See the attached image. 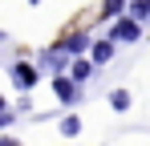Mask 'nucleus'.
I'll return each instance as SVG.
<instances>
[{
  "instance_id": "nucleus-1",
  "label": "nucleus",
  "mask_w": 150,
  "mask_h": 146,
  "mask_svg": "<svg viewBox=\"0 0 150 146\" xmlns=\"http://www.w3.org/2000/svg\"><path fill=\"white\" fill-rule=\"evenodd\" d=\"M12 81H16V89H33L37 85V69L33 65H16L12 69Z\"/></svg>"
},
{
  "instance_id": "nucleus-2",
  "label": "nucleus",
  "mask_w": 150,
  "mask_h": 146,
  "mask_svg": "<svg viewBox=\"0 0 150 146\" xmlns=\"http://www.w3.org/2000/svg\"><path fill=\"white\" fill-rule=\"evenodd\" d=\"M114 41H138V21H118L114 24Z\"/></svg>"
},
{
  "instance_id": "nucleus-3",
  "label": "nucleus",
  "mask_w": 150,
  "mask_h": 146,
  "mask_svg": "<svg viewBox=\"0 0 150 146\" xmlns=\"http://www.w3.org/2000/svg\"><path fill=\"white\" fill-rule=\"evenodd\" d=\"M53 89H57L61 101H73V97H77V85L69 81V77H57V81H53Z\"/></svg>"
},
{
  "instance_id": "nucleus-4",
  "label": "nucleus",
  "mask_w": 150,
  "mask_h": 146,
  "mask_svg": "<svg viewBox=\"0 0 150 146\" xmlns=\"http://www.w3.org/2000/svg\"><path fill=\"white\" fill-rule=\"evenodd\" d=\"M110 57H114V45H110V41H98V45H93V65H105Z\"/></svg>"
},
{
  "instance_id": "nucleus-5",
  "label": "nucleus",
  "mask_w": 150,
  "mask_h": 146,
  "mask_svg": "<svg viewBox=\"0 0 150 146\" xmlns=\"http://www.w3.org/2000/svg\"><path fill=\"white\" fill-rule=\"evenodd\" d=\"M142 16H150V0H134L130 4V21H142Z\"/></svg>"
},
{
  "instance_id": "nucleus-6",
  "label": "nucleus",
  "mask_w": 150,
  "mask_h": 146,
  "mask_svg": "<svg viewBox=\"0 0 150 146\" xmlns=\"http://www.w3.org/2000/svg\"><path fill=\"white\" fill-rule=\"evenodd\" d=\"M85 45H89V41L77 33V37H69V41H65V53H85Z\"/></svg>"
},
{
  "instance_id": "nucleus-7",
  "label": "nucleus",
  "mask_w": 150,
  "mask_h": 146,
  "mask_svg": "<svg viewBox=\"0 0 150 146\" xmlns=\"http://www.w3.org/2000/svg\"><path fill=\"white\" fill-rule=\"evenodd\" d=\"M110 106H114V110H126V106H130V94H126V89H114V94H110Z\"/></svg>"
},
{
  "instance_id": "nucleus-8",
  "label": "nucleus",
  "mask_w": 150,
  "mask_h": 146,
  "mask_svg": "<svg viewBox=\"0 0 150 146\" xmlns=\"http://www.w3.org/2000/svg\"><path fill=\"white\" fill-rule=\"evenodd\" d=\"M118 12H122V0H105V4H101V16H105V21H114Z\"/></svg>"
},
{
  "instance_id": "nucleus-9",
  "label": "nucleus",
  "mask_w": 150,
  "mask_h": 146,
  "mask_svg": "<svg viewBox=\"0 0 150 146\" xmlns=\"http://www.w3.org/2000/svg\"><path fill=\"white\" fill-rule=\"evenodd\" d=\"M69 77H73V81H85V77H89V61H77L73 69H69Z\"/></svg>"
},
{
  "instance_id": "nucleus-10",
  "label": "nucleus",
  "mask_w": 150,
  "mask_h": 146,
  "mask_svg": "<svg viewBox=\"0 0 150 146\" xmlns=\"http://www.w3.org/2000/svg\"><path fill=\"white\" fill-rule=\"evenodd\" d=\"M61 130H65V134H77V130H81V122H77V118H65V122H61Z\"/></svg>"
}]
</instances>
